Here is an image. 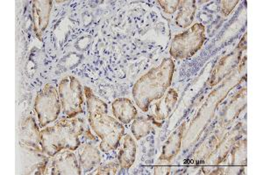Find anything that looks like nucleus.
Masks as SVG:
<instances>
[{
  "label": "nucleus",
  "instance_id": "obj_17",
  "mask_svg": "<svg viewBox=\"0 0 263 175\" xmlns=\"http://www.w3.org/2000/svg\"><path fill=\"white\" fill-rule=\"evenodd\" d=\"M152 121L148 116H139L137 119L135 118L131 126L132 132L138 140L147 136L152 131Z\"/></svg>",
  "mask_w": 263,
  "mask_h": 175
},
{
  "label": "nucleus",
  "instance_id": "obj_19",
  "mask_svg": "<svg viewBox=\"0 0 263 175\" xmlns=\"http://www.w3.org/2000/svg\"><path fill=\"white\" fill-rule=\"evenodd\" d=\"M120 164L115 163V162H109L99 166L98 169H96L94 174L99 175H112L117 174L118 170H119Z\"/></svg>",
  "mask_w": 263,
  "mask_h": 175
},
{
  "label": "nucleus",
  "instance_id": "obj_8",
  "mask_svg": "<svg viewBox=\"0 0 263 175\" xmlns=\"http://www.w3.org/2000/svg\"><path fill=\"white\" fill-rule=\"evenodd\" d=\"M20 145L21 147L33 149L43 152L42 148V133L33 116H28L21 123Z\"/></svg>",
  "mask_w": 263,
  "mask_h": 175
},
{
  "label": "nucleus",
  "instance_id": "obj_15",
  "mask_svg": "<svg viewBox=\"0 0 263 175\" xmlns=\"http://www.w3.org/2000/svg\"><path fill=\"white\" fill-rule=\"evenodd\" d=\"M135 157H136V143L135 140L127 134L125 136L123 147L120 149L118 155L120 167L122 169H129L135 163Z\"/></svg>",
  "mask_w": 263,
  "mask_h": 175
},
{
  "label": "nucleus",
  "instance_id": "obj_4",
  "mask_svg": "<svg viewBox=\"0 0 263 175\" xmlns=\"http://www.w3.org/2000/svg\"><path fill=\"white\" fill-rule=\"evenodd\" d=\"M205 29L203 25L195 24L187 31L174 37L170 54L174 59H187L193 56L205 42Z\"/></svg>",
  "mask_w": 263,
  "mask_h": 175
},
{
  "label": "nucleus",
  "instance_id": "obj_14",
  "mask_svg": "<svg viewBox=\"0 0 263 175\" xmlns=\"http://www.w3.org/2000/svg\"><path fill=\"white\" fill-rule=\"evenodd\" d=\"M112 111L118 121L127 125L137 116V110L131 100L119 98L112 103Z\"/></svg>",
  "mask_w": 263,
  "mask_h": 175
},
{
  "label": "nucleus",
  "instance_id": "obj_6",
  "mask_svg": "<svg viewBox=\"0 0 263 175\" xmlns=\"http://www.w3.org/2000/svg\"><path fill=\"white\" fill-rule=\"evenodd\" d=\"M34 110L39 119L41 127H45L55 121L60 115L61 101L57 89L51 84H46L36 95Z\"/></svg>",
  "mask_w": 263,
  "mask_h": 175
},
{
  "label": "nucleus",
  "instance_id": "obj_5",
  "mask_svg": "<svg viewBox=\"0 0 263 175\" xmlns=\"http://www.w3.org/2000/svg\"><path fill=\"white\" fill-rule=\"evenodd\" d=\"M58 92L65 119H74L84 112L83 87L77 78L71 75L63 78L59 83Z\"/></svg>",
  "mask_w": 263,
  "mask_h": 175
},
{
  "label": "nucleus",
  "instance_id": "obj_2",
  "mask_svg": "<svg viewBox=\"0 0 263 175\" xmlns=\"http://www.w3.org/2000/svg\"><path fill=\"white\" fill-rule=\"evenodd\" d=\"M175 71L173 60L165 58L156 68L142 75L133 89L135 103L142 111L147 112L153 102L165 95L171 86Z\"/></svg>",
  "mask_w": 263,
  "mask_h": 175
},
{
  "label": "nucleus",
  "instance_id": "obj_20",
  "mask_svg": "<svg viewBox=\"0 0 263 175\" xmlns=\"http://www.w3.org/2000/svg\"><path fill=\"white\" fill-rule=\"evenodd\" d=\"M160 6H162V9L164 10L165 12L170 14H172L174 12H176L177 7L179 6L180 1L178 0H172V1H159Z\"/></svg>",
  "mask_w": 263,
  "mask_h": 175
},
{
  "label": "nucleus",
  "instance_id": "obj_18",
  "mask_svg": "<svg viewBox=\"0 0 263 175\" xmlns=\"http://www.w3.org/2000/svg\"><path fill=\"white\" fill-rule=\"evenodd\" d=\"M247 162V140H243L237 145L232 151V164L233 166H239V164L246 165Z\"/></svg>",
  "mask_w": 263,
  "mask_h": 175
},
{
  "label": "nucleus",
  "instance_id": "obj_7",
  "mask_svg": "<svg viewBox=\"0 0 263 175\" xmlns=\"http://www.w3.org/2000/svg\"><path fill=\"white\" fill-rule=\"evenodd\" d=\"M49 160L46 173L49 174H82L81 167L75 153L70 150H63Z\"/></svg>",
  "mask_w": 263,
  "mask_h": 175
},
{
  "label": "nucleus",
  "instance_id": "obj_9",
  "mask_svg": "<svg viewBox=\"0 0 263 175\" xmlns=\"http://www.w3.org/2000/svg\"><path fill=\"white\" fill-rule=\"evenodd\" d=\"M178 99V94L174 89H168L167 94H165L158 102L154 105L152 113L148 115L150 120L157 126H161L165 119L173 111L175 105Z\"/></svg>",
  "mask_w": 263,
  "mask_h": 175
},
{
  "label": "nucleus",
  "instance_id": "obj_10",
  "mask_svg": "<svg viewBox=\"0 0 263 175\" xmlns=\"http://www.w3.org/2000/svg\"><path fill=\"white\" fill-rule=\"evenodd\" d=\"M52 1L38 0L33 2V31L36 36L41 39L42 33L48 27L50 16Z\"/></svg>",
  "mask_w": 263,
  "mask_h": 175
},
{
  "label": "nucleus",
  "instance_id": "obj_12",
  "mask_svg": "<svg viewBox=\"0 0 263 175\" xmlns=\"http://www.w3.org/2000/svg\"><path fill=\"white\" fill-rule=\"evenodd\" d=\"M27 153V174H45L49 158L44 152L22 147Z\"/></svg>",
  "mask_w": 263,
  "mask_h": 175
},
{
  "label": "nucleus",
  "instance_id": "obj_21",
  "mask_svg": "<svg viewBox=\"0 0 263 175\" xmlns=\"http://www.w3.org/2000/svg\"><path fill=\"white\" fill-rule=\"evenodd\" d=\"M160 163L155 168V174H170L171 172V162L170 161H160Z\"/></svg>",
  "mask_w": 263,
  "mask_h": 175
},
{
  "label": "nucleus",
  "instance_id": "obj_11",
  "mask_svg": "<svg viewBox=\"0 0 263 175\" xmlns=\"http://www.w3.org/2000/svg\"><path fill=\"white\" fill-rule=\"evenodd\" d=\"M78 157L82 172H90L100 163L99 149L90 143L80 145L78 150Z\"/></svg>",
  "mask_w": 263,
  "mask_h": 175
},
{
  "label": "nucleus",
  "instance_id": "obj_22",
  "mask_svg": "<svg viewBox=\"0 0 263 175\" xmlns=\"http://www.w3.org/2000/svg\"><path fill=\"white\" fill-rule=\"evenodd\" d=\"M238 3H239V1H236V0L235 1H223L221 7L222 13H224V16H228Z\"/></svg>",
  "mask_w": 263,
  "mask_h": 175
},
{
  "label": "nucleus",
  "instance_id": "obj_13",
  "mask_svg": "<svg viewBox=\"0 0 263 175\" xmlns=\"http://www.w3.org/2000/svg\"><path fill=\"white\" fill-rule=\"evenodd\" d=\"M185 130V123H182V125L176 129L168 137L167 141L165 142L162 147V154L160 155V161H170L171 162L174 158L177 156L181 148L183 131Z\"/></svg>",
  "mask_w": 263,
  "mask_h": 175
},
{
  "label": "nucleus",
  "instance_id": "obj_1",
  "mask_svg": "<svg viewBox=\"0 0 263 175\" xmlns=\"http://www.w3.org/2000/svg\"><path fill=\"white\" fill-rule=\"evenodd\" d=\"M87 109L89 112V124L93 131L101 140V151H114L120 146L125 133V128L120 121L107 114V104L99 99L92 90L84 87Z\"/></svg>",
  "mask_w": 263,
  "mask_h": 175
},
{
  "label": "nucleus",
  "instance_id": "obj_16",
  "mask_svg": "<svg viewBox=\"0 0 263 175\" xmlns=\"http://www.w3.org/2000/svg\"><path fill=\"white\" fill-rule=\"evenodd\" d=\"M179 12L177 15L176 23L182 28L188 27L194 20L196 13V2L195 1H180Z\"/></svg>",
  "mask_w": 263,
  "mask_h": 175
},
{
  "label": "nucleus",
  "instance_id": "obj_3",
  "mask_svg": "<svg viewBox=\"0 0 263 175\" xmlns=\"http://www.w3.org/2000/svg\"><path fill=\"white\" fill-rule=\"evenodd\" d=\"M84 132L83 119H61L54 125L41 131L42 151L48 157H53L63 150L76 151L81 145L79 137Z\"/></svg>",
  "mask_w": 263,
  "mask_h": 175
}]
</instances>
